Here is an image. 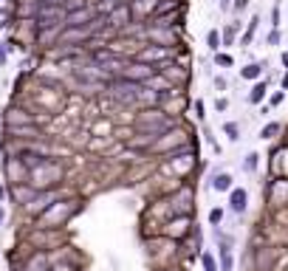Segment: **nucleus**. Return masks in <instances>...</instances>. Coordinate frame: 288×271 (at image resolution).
I'll use <instances>...</instances> for the list:
<instances>
[{"label": "nucleus", "instance_id": "obj_1", "mask_svg": "<svg viewBox=\"0 0 288 271\" xmlns=\"http://www.w3.org/2000/svg\"><path fill=\"white\" fill-rule=\"evenodd\" d=\"M57 181H62V164L57 158H48L43 167L31 169L29 184L34 189H57Z\"/></svg>", "mask_w": 288, "mask_h": 271}, {"label": "nucleus", "instance_id": "obj_2", "mask_svg": "<svg viewBox=\"0 0 288 271\" xmlns=\"http://www.w3.org/2000/svg\"><path fill=\"white\" fill-rule=\"evenodd\" d=\"M76 209H80V206H76V201H60V198H57L54 204H51L48 209L40 215V220L51 223V226H65V223L76 215ZM51 226H48V229H51Z\"/></svg>", "mask_w": 288, "mask_h": 271}, {"label": "nucleus", "instance_id": "obj_3", "mask_svg": "<svg viewBox=\"0 0 288 271\" xmlns=\"http://www.w3.org/2000/svg\"><path fill=\"white\" fill-rule=\"evenodd\" d=\"M170 57H175V51L172 48H161V45H141L139 51H136V57L133 60H139V62H147V65H153V68H161V65H167L170 62Z\"/></svg>", "mask_w": 288, "mask_h": 271}, {"label": "nucleus", "instance_id": "obj_4", "mask_svg": "<svg viewBox=\"0 0 288 271\" xmlns=\"http://www.w3.org/2000/svg\"><path fill=\"white\" fill-rule=\"evenodd\" d=\"M122 77L130 79V82H139V85H150L155 77H159V68L147 65V62H139V60H130Z\"/></svg>", "mask_w": 288, "mask_h": 271}, {"label": "nucleus", "instance_id": "obj_5", "mask_svg": "<svg viewBox=\"0 0 288 271\" xmlns=\"http://www.w3.org/2000/svg\"><path fill=\"white\" fill-rule=\"evenodd\" d=\"M147 42H150V45H161V48H172V51H175L178 31L170 29V26H153V23H147Z\"/></svg>", "mask_w": 288, "mask_h": 271}, {"label": "nucleus", "instance_id": "obj_6", "mask_svg": "<svg viewBox=\"0 0 288 271\" xmlns=\"http://www.w3.org/2000/svg\"><path fill=\"white\" fill-rule=\"evenodd\" d=\"M136 23V14L130 9V3H119L111 14H108V29L111 31H127Z\"/></svg>", "mask_w": 288, "mask_h": 271}, {"label": "nucleus", "instance_id": "obj_7", "mask_svg": "<svg viewBox=\"0 0 288 271\" xmlns=\"http://www.w3.org/2000/svg\"><path fill=\"white\" fill-rule=\"evenodd\" d=\"M93 20H96L93 6H85V9H76V12H68L65 14V26H68V29H88Z\"/></svg>", "mask_w": 288, "mask_h": 271}, {"label": "nucleus", "instance_id": "obj_8", "mask_svg": "<svg viewBox=\"0 0 288 271\" xmlns=\"http://www.w3.org/2000/svg\"><path fill=\"white\" fill-rule=\"evenodd\" d=\"M246 209H249V189L246 187H234L232 192H229V212L243 215Z\"/></svg>", "mask_w": 288, "mask_h": 271}, {"label": "nucleus", "instance_id": "obj_9", "mask_svg": "<svg viewBox=\"0 0 288 271\" xmlns=\"http://www.w3.org/2000/svg\"><path fill=\"white\" fill-rule=\"evenodd\" d=\"M6 121H9V127L37 125V116H34V113H29V110H23V108H12V110L6 113Z\"/></svg>", "mask_w": 288, "mask_h": 271}, {"label": "nucleus", "instance_id": "obj_10", "mask_svg": "<svg viewBox=\"0 0 288 271\" xmlns=\"http://www.w3.org/2000/svg\"><path fill=\"white\" fill-rule=\"evenodd\" d=\"M209 187H212L215 192H232V189H234L232 173H215L212 181H209Z\"/></svg>", "mask_w": 288, "mask_h": 271}, {"label": "nucleus", "instance_id": "obj_11", "mask_svg": "<svg viewBox=\"0 0 288 271\" xmlns=\"http://www.w3.org/2000/svg\"><path fill=\"white\" fill-rule=\"evenodd\" d=\"M266 93H269V85L260 79V82L251 85V90H249V96H246V102H249V105H260V102L266 99Z\"/></svg>", "mask_w": 288, "mask_h": 271}, {"label": "nucleus", "instance_id": "obj_12", "mask_svg": "<svg viewBox=\"0 0 288 271\" xmlns=\"http://www.w3.org/2000/svg\"><path fill=\"white\" fill-rule=\"evenodd\" d=\"M218 268L221 271H234V257L229 246H218Z\"/></svg>", "mask_w": 288, "mask_h": 271}, {"label": "nucleus", "instance_id": "obj_13", "mask_svg": "<svg viewBox=\"0 0 288 271\" xmlns=\"http://www.w3.org/2000/svg\"><path fill=\"white\" fill-rule=\"evenodd\" d=\"M240 77L251 79V82H260V77H263V62H249L246 68H240Z\"/></svg>", "mask_w": 288, "mask_h": 271}, {"label": "nucleus", "instance_id": "obj_14", "mask_svg": "<svg viewBox=\"0 0 288 271\" xmlns=\"http://www.w3.org/2000/svg\"><path fill=\"white\" fill-rule=\"evenodd\" d=\"M257 167H260V153H254V150H251V153H246V156H243V173H257Z\"/></svg>", "mask_w": 288, "mask_h": 271}, {"label": "nucleus", "instance_id": "obj_15", "mask_svg": "<svg viewBox=\"0 0 288 271\" xmlns=\"http://www.w3.org/2000/svg\"><path fill=\"white\" fill-rule=\"evenodd\" d=\"M206 45H209V51H215V54H218V51H221V45H223V34L218 29H212L206 34Z\"/></svg>", "mask_w": 288, "mask_h": 271}, {"label": "nucleus", "instance_id": "obj_16", "mask_svg": "<svg viewBox=\"0 0 288 271\" xmlns=\"http://www.w3.org/2000/svg\"><path fill=\"white\" fill-rule=\"evenodd\" d=\"M280 130H282V125L280 121H269V125L260 130V139H266V141H271V139H277L280 136Z\"/></svg>", "mask_w": 288, "mask_h": 271}, {"label": "nucleus", "instance_id": "obj_17", "mask_svg": "<svg viewBox=\"0 0 288 271\" xmlns=\"http://www.w3.org/2000/svg\"><path fill=\"white\" fill-rule=\"evenodd\" d=\"M201 265H203V271H221V268H218V260H215L212 252H201Z\"/></svg>", "mask_w": 288, "mask_h": 271}, {"label": "nucleus", "instance_id": "obj_18", "mask_svg": "<svg viewBox=\"0 0 288 271\" xmlns=\"http://www.w3.org/2000/svg\"><path fill=\"white\" fill-rule=\"evenodd\" d=\"M223 215H226V212H223V206H212V209H209V226H215V229H218V226L223 223Z\"/></svg>", "mask_w": 288, "mask_h": 271}, {"label": "nucleus", "instance_id": "obj_19", "mask_svg": "<svg viewBox=\"0 0 288 271\" xmlns=\"http://www.w3.org/2000/svg\"><path fill=\"white\" fill-rule=\"evenodd\" d=\"M223 133H226L229 141H240V125L238 121H226V125H223Z\"/></svg>", "mask_w": 288, "mask_h": 271}, {"label": "nucleus", "instance_id": "obj_20", "mask_svg": "<svg viewBox=\"0 0 288 271\" xmlns=\"http://www.w3.org/2000/svg\"><path fill=\"white\" fill-rule=\"evenodd\" d=\"M215 65H221V68H232L234 65V60H232V54H215Z\"/></svg>", "mask_w": 288, "mask_h": 271}, {"label": "nucleus", "instance_id": "obj_21", "mask_svg": "<svg viewBox=\"0 0 288 271\" xmlns=\"http://www.w3.org/2000/svg\"><path fill=\"white\" fill-rule=\"evenodd\" d=\"M282 102H285V93H282V90H277V93L269 96V108H277V105H282Z\"/></svg>", "mask_w": 288, "mask_h": 271}, {"label": "nucleus", "instance_id": "obj_22", "mask_svg": "<svg viewBox=\"0 0 288 271\" xmlns=\"http://www.w3.org/2000/svg\"><path fill=\"white\" fill-rule=\"evenodd\" d=\"M280 29H271V34H269V45H280Z\"/></svg>", "mask_w": 288, "mask_h": 271}, {"label": "nucleus", "instance_id": "obj_23", "mask_svg": "<svg viewBox=\"0 0 288 271\" xmlns=\"http://www.w3.org/2000/svg\"><path fill=\"white\" fill-rule=\"evenodd\" d=\"M6 62H9V51H6V45L0 42V68H6Z\"/></svg>", "mask_w": 288, "mask_h": 271}, {"label": "nucleus", "instance_id": "obj_24", "mask_svg": "<svg viewBox=\"0 0 288 271\" xmlns=\"http://www.w3.org/2000/svg\"><path fill=\"white\" fill-rule=\"evenodd\" d=\"M226 108H229V99H223V96H221V99H215V110H221V113H223Z\"/></svg>", "mask_w": 288, "mask_h": 271}, {"label": "nucleus", "instance_id": "obj_25", "mask_svg": "<svg viewBox=\"0 0 288 271\" xmlns=\"http://www.w3.org/2000/svg\"><path fill=\"white\" fill-rule=\"evenodd\" d=\"M232 40H234V26L223 31V42H226V45H232Z\"/></svg>", "mask_w": 288, "mask_h": 271}, {"label": "nucleus", "instance_id": "obj_26", "mask_svg": "<svg viewBox=\"0 0 288 271\" xmlns=\"http://www.w3.org/2000/svg\"><path fill=\"white\" fill-rule=\"evenodd\" d=\"M246 6H249V0H234V3H232V9H234V12H243Z\"/></svg>", "mask_w": 288, "mask_h": 271}, {"label": "nucleus", "instance_id": "obj_27", "mask_svg": "<svg viewBox=\"0 0 288 271\" xmlns=\"http://www.w3.org/2000/svg\"><path fill=\"white\" fill-rule=\"evenodd\" d=\"M195 116H198V119L206 116V113H203V102H201V99H195Z\"/></svg>", "mask_w": 288, "mask_h": 271}, {"label": "nucleus", "instance_id": "obj_28", "mask_svg": "<svg viewBox=\"0 0 288 271\" xmlns=\"http://www.w3.org/2000/svg\"><path fill=\"white\" fill-rule=\"evenodd\" d=\"M215 88H218V90H226V79H223V77H215Z\"/></svg>", "mask_w": 288, "mask_h": 271}, {"label": "nucleus", "instance_id": "obj_29", "mask_svg": "<svg viewBox=\"0 0 288 271\" xmlns=\"http://www.w3.org/2000/svg\"><path fill=\"white\" fill-rule=\"evenodd\" d=\"M43 3H48V6H65L68 0H43Z\"/></svg>", "mask_w": 288, "mask_h": 271}, {"label": "nucleus", "instance_id": "obj_30", "mask_svg": "<svg viewBox=\"0 0 288 271\" xmlns=\"http://www.w3.org/2000/svg\"><path fill=\"white\" fill-rule=\"evenodd\" d=\"M6 195H9V189L3 187V184H0V204H3V201H6Z\"/></svg>", "mask_w": 288, "mask_h": 271}, {"label": "nucleus", "instance_id": "obj_31", "mask_svg": "<svg viewBox=\"0 0 288 271\" xmlns=\"http://www.w3.org/2000/svg\"><path fill=\"white\" fill-rule=\"evenodd\" d=\"M229 6H232V0H221V9H223V12H229Z\"/></svg>", "mask_w": 288, "mask_h": 271}, {"label": "nucleus", "instance_id": "obj_32", "mask_svg": "<svg viewBox=\"0 0 288 271\" xmlns=\"http://www.w3.org/2000/svg\"><path fill=\"white\" fill-rule=\"evenodd\" d=\"M3 223H6V209L0 206V226H3Z\"/></svg>", "mask_w": 288, "mask_h": 271}, {"label": "nucleus", "instance_id": "obj_33", "mask_svg": "<svg viewBox=\"0 0 288 271\" xmlns=\"http://www.w3.org/2000/svg\"><path fill=\"white\" fill-rule=\"evenodd\" d=\"M0 29H6V17L3 14H0Z\"/></svg>", "mask_w": 288, "mask_h": 271}, {"label": "nucleus", "instance_id": "obj_34", "mask_svg": "<svg viewBox=\"0 0 288 271\" xmlns=\"http://www.w3.org/2000/svg\"><path fill=\"white\" fill-rule=\"evenodd\" d=\"M280 85H282V88H288V73L282 77V82H280Z\"/></svg>", "mask_w": 288, "mask_h": 271}, {"label": "nucleus", "instance_id": "obj_35", "mask_svg": "<svg viewBox=\"0 0 288 271\" xmlns=\"http://www.w3.org/2000/svg\"><path fill=\"white\" fill-rule=\"evenodd\" d=\"M116 3H127V0H116Z\"/></svg>", "mask_w": 288, "mask_h": 271}]
</instances>
